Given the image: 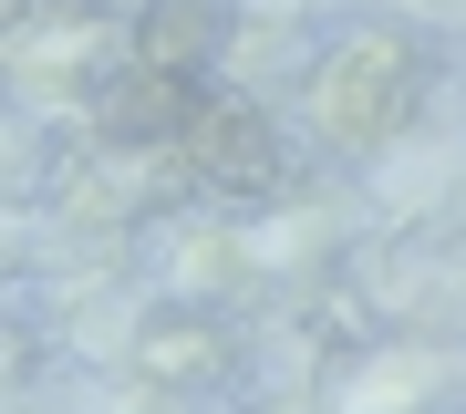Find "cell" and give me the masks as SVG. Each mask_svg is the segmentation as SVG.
<instances>
[{"label": "cell", "instance_id": "1", "mask_svg": "<svg viewBox=\"0 0 466 414\" xmlns=\"http://www.w3.org/2000/svg\"><path fill=\"white\" fill-rule=\"evenodd\" d=\"M415 94H425V52L404 32H383V21L342 32L332 52H321V73H311V115H321V135H332L342 156L394 146L404 115H415Z\"/></svg>", "mask_w": 466, "mask_h": 414}, {"label": "cell", "instance_id": "2", "mask_svg": "<svg viewBox=\"0 0 466 414\" xmlns=\"http://www.w3.org/2000/svg\"><path fill=\"white\" fill-rule=\"evenodd\" d=\"M177 166L208 187V197H228V207H269V197L290 187L280 125H269L259 104H238V94H198V104H187V125H177Z\"/></svg>", "mask_w": 466, "mask_h": 414}, {"label": "cell", "instance_id": "3", "mask_svg": "<svg viewBox=\"0 0 466 414\" xmlns=\"http://www.w3.org/2000/svg\"><path fill=\"white\" fill-rule=\"evenodd\" d=\"M238 32V0H146L135 11V63L167 83H208V63Z\"/></svg>", "mask_w": 466, "mask_h": 414}, {"label": "cell", "instance_id": "4", "mask_svg": "<svg viewBox=\"0 0 466 414\" xmlns=\"http://www.w3.org/2000/svg\"><path fill=\"white\" fill-rule=\"evenodd\" d=\"M187 104H198V83H167V73L125 63V73L94 94V125L115 135V146H167V135L187 125Z\"/></svg>", "mask_w": 466, "mask_h": 414}, {"label": "cell", "instance_id": "5", "mask_svg": "<svg viewBox=\"0 0 466 414\" xmlns=\"http://www.w3.org/2000/svg\"><path fill=\"white\" fill-rule=\"evenodd\" d=\"M135 363H146L156 383H218V373L238 363V342H228L208 311H156L146 342H135Z\"/></svg>", "mask_w": 466, "mask_h": 414}, {"label": "cell", "instance_id": "6", "mask_svg": "<svg viewBox=\"0 0 466 414\" xmlns=\"http://www.w3.org/2000/svg\"><path fill=\"white\" fill-rule=\"evenodd\" d=\"M11 32H21V0H0V42H11Z\"/></svg>", "mask_w": 466, "mask_h": 414}]
</instances>
